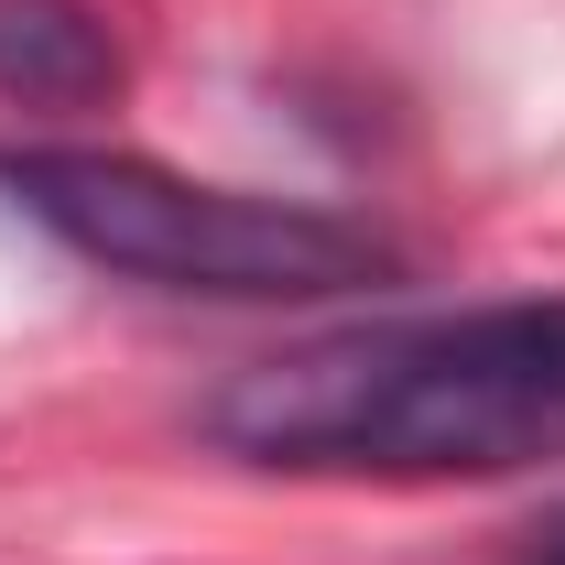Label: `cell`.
I'll use <instances>...</instances> for the list:
<instances>
[{
	"label": "cell",
	"mask_w": 565,
	"mask_h": 565,
	"mask_svg": "<svg viewBox=\"0 0 565 565\" xmlns=\"http://www.w3.org/2000/svg\"><path fill=\"white\" fill-rule=\"evenodd\" d=\"M207 435L262 468L349 479H500L565 457V294L282 349L207 403Z\"/></svg>",
	"instance_id": "6da1fadb"
},
{
	"label": "cell",
	"mask_w": 565,
	"mask_h": 565,
	"mask_svg": "<svg viewBox=\"0 0 565 565\" xmlns=\"http://www.w3.org/2000/svg\"><path fill=\"white\" fill-rule=\"evenodd\" d=\"M109 87H120V44L87 0H0V98L98 109Z\"/></svg>",
	"instance_id": "3957f363"
},
{
	"label": "cell",
	"mask_w": 565,
	"mask_h": 565,
	"mask_svg": "<svg viewBox=\"0 0 565 565\" xmlns=\"http://www.w3.org/2000/svg\"><path fill=\"white\" fill-rule=\"evenodd\" d=\"M0 196L55 228L98 273L163 282V294H228V305H294V294H359L392 282V239L359 217L294 207V196H239L196 185L152 152H98V141H22L0 152Z\"/></svg>",
	"instance_id": "7a4b0ae2"
},
{
	"label": "cell",
	"mask_w": 565,
	"mask_h": 565,
	"mask_svg": "<svg viewBox=\"0 0 565 565\" xmlns=\"http://www.w3.org/2000/svg\"><path fill=\"white\" fill-rule=\"evenodd\" d=\"M522 565H565V522H544V533H533V555Z\"/></svg>",
	"instance_id": "277c9868"
}]
</instances>
